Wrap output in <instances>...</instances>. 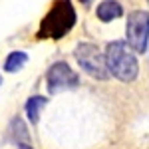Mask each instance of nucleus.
Returning a JSON list of instances; mask_svg holds the SVG:
<instances>
[{
  "label": "nucleus",
  "instance_id": "1",
  "mask_svg": "<svg viewBox=\"0 0 149 149\" xmlns=\"http://www.w3.org/2000/svg\"><path fill=\"white\" fill-rule=\"evenodd\" d=\"M76 24V10L70 0H56L46 16L42 18L38 28V38L42 40H60L68 34Z\"/></svg>",
  "mask_w": 149,
  "mask_h": 149
},
{
  "label": "nucleus",
  "instance_id": "2",
  "mask_svg": "<svg viewBox=\"0 0 149 149\" xmlns=\"http://www.w3.org/2000/svg\"><path fill=\"white\" fill-rule=\"evenodd\" d=\"M105 64L109 74L121 81H133L139 74V64L127 42H109L105 48Z\"/></svg>",
  "mask_w": 149,
  "mask_h": 149
},
{
  "label": "nucleus",
  "instance_id": "3",
  "mask_svg": "<svg viewBox=\"0 0 149 149\" xmlns=\"http://www.w3.org/2000/svg\"><path fill=\"white\" fill-rule=\"evenodd\" d=\"M76 60L80 64V68L90 74L95 80H107L109 78V70H107V64H105V54L100 52V48L95 44H90V42H84V44H78L76 48Z\"/></svg>",
  "mask_w": 149,
  "mask_h": 149
},
{
  "label": "nucleus",
  "instance_id": "4",
  "mask_svg": "<svg viewBox=\"0 0 149 149\" xmlns=\"http://www.w3.org/2000/svg\"><path fill=\"white\" fill-rule=\"evenodd\" d=\"M125 34H127V44L133 52L143 54L147 52L149 44V14L143 10H135L127 16V26H125Z\"/></svg>",
  "mask_w": 149,
  "mask_h": 149
},
{
  "label": "nucleus",
  "instance_id": "5",
  "mask_svg": "<svg viewBox=\"0 0 149 149\" xmlns=\"http://www.w3.org/2000/svg\"><path fill=\"white\" fill-rule=\"evenodd\" d=\"M80 84V78L66 62H56L46 74V86L50 93H58L64 90H74Z\"/></svg>",
  "mask_w": 149,
  "mask_h": 149
},
{
  "label": "nucleus",
  "instance_id": "6",
  "mask_svg": "<svg viewBox=\"0 0 149 149\" xmlns=\"http://www.w3.org/2000/svg\"><path fill=\"white\" fill-rule=\"evenodd\" d=\"M121 14H123V8L115 0H103L102 4L97 6V18L102 22H111L115 18H119Z\"/></svg>",
  "mask_w": 149,
  "mask_h": 149
},
{
  "label": "nucleus",
  "instance_id": "7",
  "mask_svg": "<svg viewBox=\"0 0 149 149\" xmlns=\"http://www.w3.org/2000/svg\"><path fill=\"white\" fill-rule=\"evenodd\" d=\"M46 103H48V97H44V95H32V97L26 102V115H28L30 123H38L40 113H42V109L46 107Z\"/></svg>",
  "mask_w": 149,
  "mask_h": 149
},
{
  "label": "nucleus",
  "instance_id": "8",
  "mask_svg": "<svg viewBox=\"0 0 149 149\" xmlns=\"http://www.w3.org/2000/svg\"><path fill=\"white\" fill-rule=\"evenodd\" d=\"M26 62H28V56H26V52H20V50H16V52H12L10 56L6 58V62H4V70L6 72H18V70H22L26 66Z\"/></svg>",
  "mask_w": 149,
  "mask_h": 149
},
{
  "label": "nucleus",
  "instance_id": "9",
  "mask_svg": "<svg viewBox=\"0 0 149 149\" xmlns=\"http://www.w3.org/2000/svg\"><path fill=\"white\" fill-rule=\"evenodd\" d=\"M12 129H14V135H16V143H28V131H26L20 117H16L12 121Z\"/></svg>",
  "mask_w": 149,
  "mask_h": 149
},
{
  "label": "nucleus",
  "instance_id": "10",
  "mask_svg": "<svg viewBox=\"0 0 149 149\" xmlns=\"http://www.w3.org/2000/svg\"><path fill=\"white\" fill-rule=\"evenodd\" d=\"M18 149H34V147H30L28 143H18Z\"/></svg>",
  "mask_w": 149,
  "mask_h": 149
},
{
  "label": "nucleus",
  "instance_id": "11",
  "mask_svg": "<svg viewBox=\"0 0 149 149\" xmlns=\"http://www.w3.org/2000/svg\"><path fill=\"white\" fill-rule=\"evenodd\" d=\"M81 4H92V0H80Z\"/></svg>",
  "mask_w": 149,
  "mask_h": 149
},
{
  "label": "nucleus",
  "instance_id": "12",
  "mask_svg": "<svg viewBox=\"0 0 149 149\" xmlns=\"http://www.w3.org/2000/svg\"><path fill=\"white\" fill-rule=\"evenodd\" d=\"M0 84H2V76H0Z\"/></svg>",
  "mask_w": 149,
  "mask_h": 149
}]
</instances>
